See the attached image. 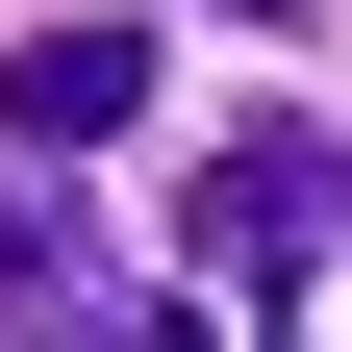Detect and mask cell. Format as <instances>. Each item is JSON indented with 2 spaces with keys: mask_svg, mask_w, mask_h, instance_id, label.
<instances>
[{
  "mask_svg": "<svg viewBox=\"0 0 352 352\" xmlns=\"http://www.w3.org/2000/svg\"><path fill=\"white\" fill-rule=\"evenodd\" d=\"M327 227H352V176L302 151V126H252V151H201V277H302Z\"/></svg>",
  "mask_w": 352,
  "mask_h": 352,
  "instance_id": "1",
  "label": "cell"
},
{
  "mask_svg": "<svg viewBox=\"0 0 352 352\" xmlns=\"http://www.w3.org/2000/svg\"><path fill=\"white\" fill-rule=\"evenodd\" d=\"M101 126H151V25H25L0 51V151H101Z\"/></svg>",
  "mask_w": 352,
  "mask_h": 352,
  "instance_id": "2",
  "label": "cell"
},
{
  "mask_svg": "<svg viewBox=\"0 0 352 352\" xmlns=\"http://www.w3.org/2000/svg\"><path fill=\"white\" fill-rule=\"evenodd\" d=\"M76 327H101V277H76V227L0 176V352H76Z\"/></svg>",
  "mask_w": 352,
  "mask_h": 352,
  "instance_id": "3",
  "label": "cell"
},
{
  "mask_svg": "<svg viewBox=\"0 0 352 352\" xmlns=\"http://www.w3.org/2000/svg\"><path fill=\"white\" fill-rule=\"evenodd\" d=\"M227 25H327V0H227Z\"/></svg>",
  "mask_w": 352,
  "mask_h": 352,
  "instance_id": "4",
  "label": "cell"
},
{
  "mask_svg": "<svg viewBox=\"0 0 352 352\" xmlns=\"http://www.w3.org/2000/svg\"><path fill=\"white\" fill-rule=\"evenodd\" d=\"M151 352H227V327H151Z\"/></svg>",
  "mask_w": 352,
  "mask_h": 352,
  "instance_id": "5",
  "label": "cell"
}]
</instances>
